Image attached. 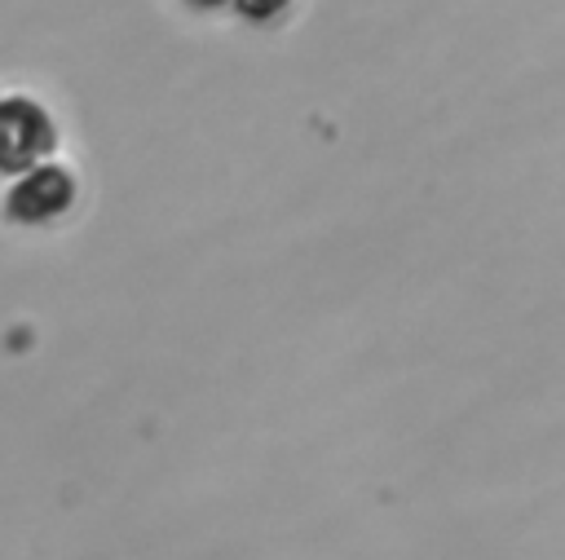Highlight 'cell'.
Returning <instances> with one entry per match:
<instances>
[{"label":"cell","mask_w":565,"mask_h":560,"mask_svg":"<svg viewBox=\"0 0 565 560\" xmlns=\"http://www.w3.org/2000/svg\"><path fill=\"white\" fill-rule=\"evenodd\" d=\"M53 119L31 97L0 101V172H31L53 150Z\"/></svg>","instance_id":"cell-1"},{"label":"cell","mask_w":565,"mask_h":560,"mask_svg":"<svg viewBox=\"0 0 565 560\" xmlns=\"http://www.w3.org/2000/svg\"><path fill=\"white\" fill-rule=\"evenodd\" d=\"M75 198V181H71V172L66 168H57V163H40V168H31L13 190H9V216H18V220H49V216H57V212H66V203Z\"/></svg>","instance_id":"cell-2"},{"label":"cell","mask_w":565,"mask_h":560,"mask_svg":"<svg viewBox=\"0 0 565 560\" xmlns=\"http://www.w3.org/2000/svg\"><path fill=\"white\" fill-rule=\"evenodd\" d=\"M291 0H234V9L247 18V22H274Z\"/></svg>","instance_id":"cell-3"},{"label":"cell","mask_w":565,"mask_h":560,"mask_svg":"<svg viewBox=\"0 0 565 560\" xmlns=\"http://www.w3.org/2000/svg\"><path fill=\"white\" fill-rule=\"evenodd\" d=\"M190 4H203V9H212V4H225V0H190Z\"/></svg>","instance_id":"cell-4"}]
</instances>
